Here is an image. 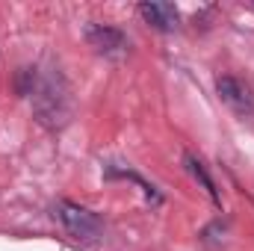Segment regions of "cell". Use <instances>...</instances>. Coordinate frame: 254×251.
<instances>
[{
	"instance_id": "obj_1",
	"label": "cell",
	"mask_w": 254,
	"mask_h": 251,
	"mask_svg": "<svg viewBox=\"0 0 254 251\" xmlns=\"http://www.w3.org/2000/svg\"><path fill=\"white\" fill-rule=\"evenodd\" d=\"M33 110L39 116V122L48 127H63L71 116V95L65 86L63 74H48L45 80H39L36 92H33Z\"/></svg>"
},
{
	"instance_id": "obj_2",
	"label": "cell",
	"mask_w": 254,
	"mask_h": 251,
	"mask_svg": "<svg viewBox=\"0 0 254 251\" xmlns=\"http://www.w3.org/2000/svg\"><path fill=\"white\" fill-rule=\"evenodd\" d=\"M54 216L60 219V225L68 231V237H74V240H86L89 243V240H98L104 234L101 219L92 210H86V207H80L74 201H60L54 207Z\"/></svg>"
},
{
	"instance_id": "obj_3",
	"label": "cell",
	"mask_w": 254,
	"mask_h": 251,
	"mask_svg": "<svg viewBox=\"0 0 254 251\" xmlns=\"http://www.w3.org/2000/svg\"><path fill=\"white\" fill-rule=\"evenodd\" d=\"M216 92L222 98V104L240 116V119H254V92L249 89V83H243L234 74H222L216 80Z\"/></svg>"
},
{
	"instance_id": "obj_4",
	"label": "cell",
	"mask_w": 254,
	"mask_h": 251,
	"mask_svg": "<svg viewBox=\"0 0 254 251\" xmlns=\"http://www.w3.org/2000/svg\"><path fill=\"white\" fill-rule=\"evenodd\" d=\"M86 39L104 57H125L127 48H130V39L119 27H110V24H89L86 27Z\"/></svg>"
},
{
	"instance_id": "obj_5",
	"label": "cell",
	"mask_w": 254,
	"mask_h": 251,
	"mask_svg": "<svg viewBox=\"0 0 254 251\" xmlns=\"http://www.w3.org/2000/svg\"><path fill=\"white\" fill-rule=\"evenodd\" d=\"M139 15L160 33H172L178 27V9L172 3H139Z\"/></svg>"
},
{
	"instance_id": "obj_6",
	"label": "cell",
	"mask_w": 254,
	"mask_h": 251,
	"mask_svg": "<svg viewBox=\"0 0 254 251\" xmlns=\"http://www.w3.org/2000/svg\"><path fill=\"white\" fill-rule=\"evenodd\" d=\"M187 169L192 172V178H195V181H201V187L207 189V195H210L216 204H222V198H219V189H216V184H213V178L207 175L204 163H201V160H195L192 154H187Z\"/></svg>"
}]
</instances>
